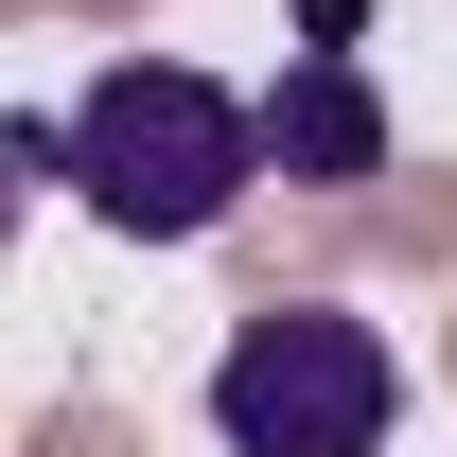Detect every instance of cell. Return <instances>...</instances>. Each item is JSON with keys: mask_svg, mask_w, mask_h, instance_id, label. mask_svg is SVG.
Here are the masks:
<instances>
[{"mask_svg": "<svg viewBox=\"0 0 457 457\" xmlns=\"http://www.w3.org/2000/svg\"><path fill=\"white\" fill-rule=\"evenodd\" d=\"M264 176H317V194L387 176V106H370V71H352V54H299L282 88H264Z\"/></svg>", "mask_w": 457, "mask_h": 457, "instance_id": "3957f363", "label": "cell"}, {"mask_svg": "<svg viewBox=\"0 0 457 457\" xmlns=\"http://www.w3.org/2000/svg\"><path fill=\"white\" fill-rule=\"evenodd\" d=\"M387 422H404V352L352 299H264L212 352V440L228 457H387Z\"/></svg>", "mask_w": 457, "mask_h": 457, "instance_id": "7a4b0ae2", "label": "cell"}, {"mask_svg": "<svg viewBox=\"0 0 457 457\" xmlns=\"http://www.w3.org/2000/svg\"><path fill=\"white\" fill-rule=\"evenodd\" d=\"M54 176L123 246H212V228L246 212V176H264V106L212 88V71H176V54H106L54 106Z\"/></svg>", "mask_w": 457, "mask_h": 457, "instance_id": "6da1fadb", "label": "cell"}]
</instances>
